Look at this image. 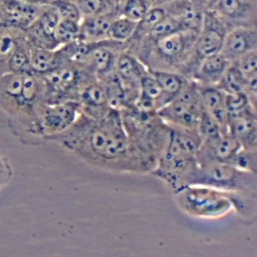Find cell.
<instances>
[{
    "instance_id": "18",
    "label": "cell",
    "mask_w": 257,
    "mask_h": 257,
    "mask_svg": "<svg viewBox=\"0 0 257 257\" xmlns=\"http://www.w3.org/2000/svg\"><path fill=\"white\" fill-rule=\"evenodd\" d=\"M257 49V29L250 26L234 27L227 31L220 54L233 62L244 53Z\"/></svg>"
},
{
    "instance_id": "19",
    "label": "cell",
    "mask_w": 257,
    "mask_h": 257,
    "mask_svg": "<svg viewBox=\"0 0 257 257\" xmlns=\"http://www.w3.org/2000/svg\"><path fill=\"white\" fill-rule=\"evenodd\" d=\"M76 101L80 105L81 112L94 119L102 117L109 108L103 83L93 78L86 82L78 92Z\"/></svg>"
},
{
    "instance_id": "36",
    "label": "cell",
    "mask_w": 257,
    "mask_h": 257,
    "mask_svg": "<svg viewBox=\"0 0 257 257\" xmlns=\"http://www.w3.org/2000/svg\"><path fill=\"white\" fill-rule=\"evenodd\" d=\"M250 105L252 104L244 91L225 94V106L228 114L239 112Z\"/></svg>"
},
{
    "instance_id": "1",
    "label": "cell",
    "mask_w": 257,
    "mask_h": 257,
    "mask_svg": "<svg viewBox=\"0 0 257 257\" xmlns=\"http://www.w3.org/2000/svg\"><path fill=\"white\" fill-rule=\"evenodd\" d=\"M46 142L58 144L95 168L138 174L118 109L109 108L97 119L80 112L69 127L48 138Z\"/></svg>"
},
{
    "instance_id": "21",
    "label": "cell",
    "mask_w": 257,
    "mask_h": 257,
    "mask_svg": "<svg viewBox=\"0 0 257 257\" xmlns=\"http://www.w3.org/2000/svg\"><path fill=\"white\" fill-rule=\"evenodd\" d=\"M198 86L202 107L216 119L222 133H227L228 111L225 106L226 93L216 85L201 86L198 84Z\"/></svg>"
},
{
    "instance_id": "32",
    "label": "cell",
    "mask_w": 257,
    "mask_h": 257,
    "mask_svg": "<svg viewBox=\"0 0 257 257\" xmlns=\"http://www.w3.org/2000/svg\"><path fill=\"white\" fill-rule=\"evenodd\" d=\"M151 7L148 0H119L117 14L131 20L139 21Z\"/></svg>"
},
{
    "instance_id": "41",
    "label": "cell",
    "mask_w": 257,
    "mask_h": 257,
    "mask_svg": "<svg viewBox=\"0 0 257 257\" xmlns=\"http://www.w3.org/2000/svg\"><path fill=\"white\" fill-rule=\"evenodd\" d=\"M26 2H31V3H37V4H48L49 2L47 0H23Z\"/></svg>"
},
{
    "instance_id": "24",
    "label": "cell",
    "mask_w": 257,
    "mask_h": 257,
    "mask_svg": "<svg viewBox=\"0 0 257 257\" xmlns=\"http://www.w3.org/2000/svg\"><path fill=\"white\" fill-rule=\"evenodd\" d=\"M25 37L24 29L0 22V75L9 72V58Z\"/></svg>"
},
{
    "instance_id": "7",
    "label": "cell",
    "mask_w": 257,
    "mask_h": 257,
    "mask_svg": "<svg viewBox=\"0 0 257 257\" xmlns=\"http://www.w3.org/2000/svg\"><path fill=\"white\" fill-rule=\"evenodd\" d=\"M198 166L196 157L183 150L171 136L151 175L162 180L176 194L189 186Z\"/></svg>"
},
{
    "instance_id": "38",
    "label": "cell",
    "mask_w": 257,
    "mask_h": 257,
    "mask_svg": "<svg viewBox=\"0 0 257 257\" xmlns=\"http://www.w3.org/2000/svg\"><path fill=\"white\" fill-rule=\"evenodd\" d=\"M12 176L13 171L9 161L6 158L0 156V190L10 183Z\"/></svg>"
},
{
    "instance_id": "13",
    "label": "cell",
    "mask_w": 257,
    "mask_h": 257,
    "mask_svg": "<svg viewBox=\"0 0 257 257\" xmlns=\"http://www.w3.org/2000/svg\"><path fill=\"white\" fill-rule=\"evenodd\" d=\"M146 66L131 52L121 50L115 60L114 73L124 92L125 107L134 106L140 94V81Z\"/></svg>"
},
{
    "instance_id": "4",
    "label": "cell",
    "mask_w": 257,
    "mask_h": 257,
    "mask_svg": "<svg viewBox=\"0 0 257 257\" xmlns=\"http://www.w3.org/2000/svg\"><path fill=\"white\" fill-rule=\"evenodd\" d=\"M198 32L181 30L150 43H139L125 48L148 69L181 71L189 60Z\"/></svg>"
},
{
    "instance_id": "3",
    "label": "cell",
    "mask_w": 257,
    "mask_h": 257,
    "mask_svg": "<svg viewBox=\"0 0 257 257\" xmlns=\"http://www.w3.org/2000/svg\"><path fill=\"white\" fill-rule=\"evenodd\" d=\"M119 111L138 174H151L167 146L170 126L157 112L142 111L135 106Z\"/></svg>"
},
{
    "instance_id": "6",
    "label": "cell",
    "mask_w": 257,
    "mask_h": 257,
    "mask_svg": "<svg viewBox=\"0 0 257 257\" xmlns=\"http://www.w3.org/2000/svg\"><path fill=\"white\" fill-rule=\"evenodd\" d=\"M40 75L45 86L46 103L76 100L81 87L89 80L96 78L80 62L69 59Z\"/></svg>"
},
{
    "instance_id": "40",
    "label": "cell",
    "mask_w": 257,
    "mask_h": 257,
    "mask_svg": "<svg viewBox=\"0 0 257 257\" xmlns=\"http://www.w3.org/2000/svg\"><path fill=\"white\" fill-rule=\"evenodd\" d=\"M151 4V6H163L166 3L170 2L171 0H148Z\"/></svg>"
},
{
    "instance_id": "8",
    "label": "cell",
    "mask_w": 257,
    "mask_h": 257,
    "mask_svg": "<svg viewBox=\"0 0 257 257\" xmlns=\"http://www.w3.org/2000/svg\"><path fill=\"white\" fill-rule=\"evenodd\" d=\"M174 195L178 206L193 217L219 218L232 210L228 193L212 187L189 185Z\"/></svg>"
},
{
    "instance_id": "5",
    "label": "cell",
    "mask_w": 257,
    "mask_h": 257,
    "mask_svg": "<svg viewBox=\"0 0 257 257\" xmlns=\"http://www.w3.org/2000/svg\"><path fill=\"white\" fill-rule=\"evenodd\" d=\"M190 185L257 195V173L242 171L227 163H203L198 164Z\"/></svg>"
},
{
    "instance_id": "15",
    "label": "cell",
    "mask_w": 257,
    "mask_h": 257,
    "mask_svg": "<svg viewBox=\"0 0 257 257\" xmlns=\"http://www.w3.org/2000/svg\"><path fill=\"white\" fill-rule=\"evenodd\" d=\"M213 10L228 30L239 26L256 27L257 0H218Z\"/></svg>"
},
{
    "instance_id": "9",
    "label": "cell",
    "mask_w": 257,
    "mask_h": 257,
    "mask_svg": "<svg viewBox=\"0 0 257 257\" xmlns=\"http://www.w3.org/2000/svg\"><path fill=\"white\" fill-rule=\"evenodd\" d=\"M227 31L225 23L213 9L205 11L202 26L193 45L192 54L181 74L188 79H192L203 59L220 53Z\"/></svg>"
},
{
    "instance_id": "25",
    "label": "cell",
    "mask_w": 257,
    "mask_h": 257,
    "mask_svg": "<svg viewBox=\"0 0 257 257\" xmlns=\"http://www.w3.org/2000/svg\"><path fill=\"white\" fill-rule=\"evenodd\" d=\"M67 59L60 47L56 49H44L31 46L29 69L35 73L42 74L56 68Z\"/></svg>"
},
{
    "instance_id": "26",
    "label": "cell",
    "mask_w": 257,
    "mask_h": 257,
    "mask_svg": "<svg viewBox=\"0 0 257 257\" xmlns=\"http://www.w3.org/2000/svg\"><path fill=\"white\" fill-rule=\"evenodd\" d=\"M148 69V68H147ZM153 77L156 79L158 84L160 85L166 104L170 102L186 85V83L190 80L184 75L168 71V70H159V69H148Z\"/></svg>"
},
{
    "instance_id": "22",
    "label": "cell",
    "mask_w": 257,
    "mask_h": 257,
    "mask_svg": "<svg viewBox=\"0 0 257 257\" xmlns=\"http://www.w3.org/2000/svg\"><path fill=\"white\" fill-rule=\"evenodd\" d=\"M116 12H104L82 16L79 22V41L95 42L106 39V33Z\"/></svg>"
},
{
    "instance_id": "11",
    "label": "cell",
    "mask_w": 257,
    "mask_h": 257,
    "mask_svg": "<svg viewBox=\"0 0 257 257\" xmlns=\"http://www.w3.org/2000/svg\"><path fill=\"white\" fill-rule=\"evenodd\" d=\"M124 49L125 44L109 39L83 42L82 51L75 61L84 65L97 79H102L113 71L116 57Z\"/></svg>"
},
{
    "instance_id": "37",
    "label": "cell",
    "mask_w": 257,
    "mask_h": 257,
    "mask_svg": "<svg viewBox=\"0 0 257 257\" xmlns=\"http://www.w3.org/2000/svg\"><path fill=\"white\" fill-rule=\"evenodd\" d=\"M231 63H233L245 76L257 73V49L244 53Z\"/></svg>"
},
{
    "instance_id": "2",
    "label": "cell",
    "mask_w": 257,
    "mask_h": 257,
    "mask_svg": "<svg viewBox=\"0 0 257 257\" xmlns=\"http://www.w3.org/2000/svg\"><path fill=\"white\" fill-rule=\"evenodd\" d=\"M45 101L40 74L31 70L0 75V109L8 118L12 133L25 145L44 142L39 116Z\"/></svg>"
},
{
    "instance_id": "39",
    "label": "cell",
    "mask_w": 257,
    "mask_h": 257,
    "mask_svg": "<svg viewBox=\"0 0 257 257\" xmlns=\"http://www.w3.org/2000/svg\"><path fill=\"white\" fill-rule=\"evenodd\" d=\"M194 1L203 10V12H205L208 10H212L215 7L218 0H194Z\"/></svg>"
},
{
    "instance_id": "29",
    "label": "cell",
    "mask_w": 257,
    "mask_h": 257,
    "mask_svg": "<svg viewBox=\"0 0 257 257\" xmlns=\"http://www.w3.org/2000/svg\"><path fill=\"white\" fill-rule=\"evenodd\" d=\"M244 84L245 75L233 63H230L216 86L222 89L225 93H235L243 91Z\"/></svg>"
},
{
    "instance_id": "30",
    "label": "cell",
    "mask_w": 257,
    "mask_h": 257,
    "mask_svg": "<svg viewBox=\"0 0 257 257\" xmlns=\"http://www.w3.org/2000/svg\"><path fill=\"white\" fill-rule=\"evenodd\" d=\"M54 38L59 47L78 40L79 22L65 18H59L54 31Z\"/></svg>"
},
{
    "instance_id": "23",
    "label": "cell",
    "mask_w": 257,
    "mask_h": 257,
    "mask_svg": "<svg viewBox=\"0 0 257 257\" xmlns=\"http://www.w3.org/2000/svg\"><path fill=\"white\" fill-rule=\"evenodd\" d=\"M230 63L220 53L206 57L199 64L192 80L201 86L217 85Z\"/></svg>"
},
{
    "instance_id": "27",
    "label": "cell",
    "mask_w": 257,
    "mask_h": 257,
    "mask_svg": "<svg viewBox=\"0 0 257 257\" xmlns=\"http://www.w3.org/2000/svg\"><path fill=\"white\" fill-rule=\"evenodd\" d=\"M166 12L163 6H152L147 13L137 21V26L132 38L125 43V47L143 40L153 29V27L165 17Z\"/></svg>"
},
{
    "instance_id": "33",
    "label": "cell",
    "mask_w": 257,
    "mask_h": 257,
    "mask_svg": "<svg viewBox=\"0 0 257 257\" xmlns=\"http://www.w3.org/2000/svg\"><path fill=\"white\" fill-rule=\"evenodd\" d=\"M197 131H198L200 137L202 138V141L214 138L220 134H224V133H222L216 119L204 108L202 109L201 114H200V118H199L198 125H197Z\"/></svg>"
},
{
    "instance_id": "14",
    "label": "cell",
    "mask_w": 257,
    "mask_h": 257,
    "mask_svg": "<svg viewBox=\"0 0 257 257\" xmlns=\"http://www.w3.org/2000/svg\"><path fill=\"white\" fill-rule=\"evenodd\" d=\"M59 20L56 9L51 4H46L34 21L25 29L28 43L32 47L44 49H56L59 47L54 31Z\"/></svg>"
},
{
    "instance_id": "17",
    "label": "cell",
    "mask_w": 257,
    "mask_h": 257,
    "mask_svg": "<svg viewBox=\"0 0 257 257\" xmlns=\"http://www.w3.org/2000/svg\"><path fill=\"white\" fill-rule=\"evenodd\" d=\"M241 148L238 141L229 133L202 141L196 153L198 164L226 163Z\"/></svg>"
},
{
    "instance_id": "10",
    "label": "cell",
    "mask_w": 257,
    "mask_h": 257,
    "mask_svg": "<svg viewBox=\"0 0 257 257\" xmlns=\"http://www.w3.org/2000/svg\"><path fill=\"white\" fill-rule=\"evenodd\" d=\"M202 109L199 86L196 81L190 79L170 102L157 110V113L169 126L197 130Z\"/></svg>"
},
{
    "instance_id": "28",
    "label": "cell",
    "mask_w": 257,
    "mask_h": 257,
    "mask_svg": "<svg viewBox=\"0 0 257 257\" xmlns=\"http://www.w3.org/2000/svg\"><path fill=\"white\" fill-rule=\"evenodd\" d=\"M137 26V21L131 20L124 16L117 15L110 23L107 33L106 39L120 42L125 44L133 36L135 29Z\"/></svg>"
},
{
    "instance_id": "16",
    "label": "cell",
    "mask_w": 257,
    "mask_h": 257,
    "mask_svg": "<svg viewBox=\"0 0 257 257\" xmlns=\"http://www.w3.org/2000/svg\"><path fill=\"white\" fill-rule=\"evenodd\" d=\"M227 133L238 141L241 148L257 149L256 107L250 105L239 112L228 114Z\"/></svg>"
},
{
    "instance_id": "20",
    "label": "cell",
    "mask_w": 257,
    "mask_h": 257,
    "mask_svg": "<svg viewBox=\"0 0 257 257\" xmlns=\"http://www.w3.org/2000/svg\"><path fill=\"white\" fill-rule=\"evenodd\" d=\"M163 7L166 14L175 18L183 29L200 31L204 12L194 0H171Z\"/></svg>"
},
{
    "instance_id": "31",
    "label": "cell",
    "mask_w": 257,
    "mask_h": 257,
    "mask_svg": "<svg viewBox=\"0 0 257 257\" xmlns=\"http://www.w3.org/2000/svg\"><path fill=\"white\" fill-rule=\"evenodd\" d=\"M226 163L242 171L257 173V149L240 148Z\"/></svg>"
},
{
    "instance_id": "35",
    "label": "cell",
    "mask_w": 257,
    "mask_h": 257,
    "mask_svg": "<svg viewBox=\"0 0 257 257\" xmlns=\"http://www.w3.org/2000/svg\"><path fill=\"white\" fill-rule=\"evenodd\" d=\"M82 16L104 12H114L107 8L108 0H73ZM117 13V12H116Z\"/></svg>"
},
{
    "instance_id": "34",
    "label": "cell",
    "mask_w": 257,
    "mask_h": 257,
    "mask_svg": "<svg viewBox=\"0 0 257 257\" xmlns=\"http://www.w3.org/2000/svg\"><path fill=\"white\" fill-rule=\"evenodd\" d=\"M49 4L56 9L59 18L80 22L82 15L73 0H51Z\"/></svg>"
},
{
    "instance_id": "12",
    "label": "cell",
    "mask_w": 257,
    "mask_h": 257,
    "mask_svg": "<svg viewBox=\"0 0 257 257\" xmlns=\"http://www.w3.org/2000/svg\"><path fill=\"white\" fill-rule=\"evenodd\" d=\"M80 112V105L76 100L45 103L39 116L40 130L44 142L69 127Z\"/></svg>"
}]
</instances>
